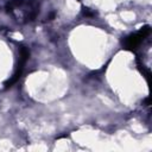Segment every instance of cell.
<instances>
[{"mask_svg":"<svg viewBox=\"0 0 152 152\" xmlns=\"http://www.w3.org/2000/svg\"><path fill=\"white\" fill-rule=\"evenodd\" d=\"M150 32H151V29H150V26L149 25H146V26H144V27H141L138 32H135V33H133V35H130L129 37H126L125 38V42H124V44H125V46H126V49H129V50H134L135 48H137L144 39H145L149 35H150Z\"/></svg>","mask_w":152,"mask_h":152,"instance_id":"1","label":"cell"},{"mask_svg":"<svg viewBox=\"0 0 152 152\" xmlns=\"http://www.w3.org/2000/svg\"><path fill=\"white\" fill-rule=\"evenodd\" d=\"M83 14L84 15H93L94 13L89 11V9H83Z\"/></svg>","mask_w":152,"mask_h":152,"instance_id":"2","label":"cell"}]
</instances>
